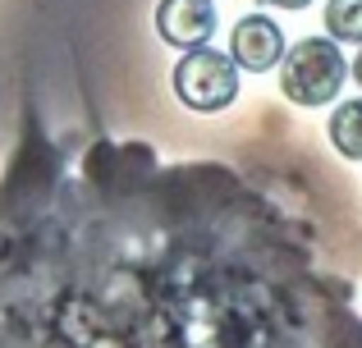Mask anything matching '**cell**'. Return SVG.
<instances>
[{
    "mask_svg": "<svg viewBox=\"0 0 362 348\" xmlns=\"http://www.w3.org/2000/svg\"><path fill=\"white\" fill-rule=\"evenodd\" d=\"M330 143H335L339 156L362 161V97L335 106V115H330Z\"/></svg>",
    "mask_w": 362,
    "mask_h": 348,
    "instance_id": "5",
    "label": "cell"
},
{
    "mask_svg": "<svg viewBox=\"0 0 362 348\" xmlns=\"http://www.w3.org/2000/svg\"><path fill=\"white\" fill-rule=\"evenodd\" d=\"M349 78V60L335 46V37H298L280 60V92L303 110L330 106Z\"/></svg>",
    "mask_w": 362,
    "mask_h": 348,
    "instance_id": "1",
    "label": "cell"
},
{
    "mask_svg": "<svg viewBox=\"0 0 362 348\" xmlns=\"http://www.w3.org/2000/svg\"><path fill=\"white\" fill-rule=\"evenodd\" d=\"M257 5H271V9H308L312 0H257Z\"/></svg>",
    "mask_w": 362,
    "mask_h": 348,
    "instance_id": "7",
    "label": "cell"
},
{
    "mask_svg": "<svg viewBox=\"0 0 362 348\" xmlns=\"http://www.w3.org/2000/svg\"><path fill=\"white\" fill-rule=\"evenodd\" d=\"M216 0H160L156 5V32L160 42L179 46V51H197L216 37Z\"/></svg>",
    "mask_w": 362,
    "mask_h": 348,
    "instance_id": "3",
    "label": "cell"
},
{
    "mask_svg": "<svg viewBox=\"0 0 362 348\" xmlns=\"http://www.w3.org/2000/svg\"><path fill=\"white\" fill-rule=\"evenodd\" d=\"M175 97L188 110H197V115H216V110L234 106V97H239V64H234V55L211 51V46L184 51V60L175 64Z\"/></svg>",
    "mask_w": 362,
    "mask_h": 348,
    "instance_id": "2",
    "label": "cell"
},
{
    "mask_svg": "<svg viewBox=\"0 0 362 348\" xmlns=\"http://www.w3.org/2000/svg\"><path fill=\"white\" fill-rule=\"evenodd\" d=\"M321 18L335 42H362V0H326Z\"/></svg>",
    "mask_w": 362,
    "mask_h": 348,
    "instance_id": "6",
    "label": "cell"
},
{
    "mask_svg": "<svg viewBox=\"0 0 362 348\" xmlns=\"http://www.w3.org/2000/svg\"><path fill=\"white\" fill-rule=\"evenodd\" d=\"M349 73H354V83H358V88H362V51H358V60L349 64Z\"/></svg>",
    "mask_w": 362,
    "mask_h": 348,
    "instance_id": "8",
    "label": "cell"
},
{
    "mask_svg": "<svg viewBox=\"0 0 362 348\" xmlns=\"http://www.w3.org/2000/svg\"><path fill=\"white\" fill-rule=\"evenodd\" d=\"M284 51H289V42H284L280 23H275V18H266V14L239 18V23H234V32H230V55H234V64L247 69V73L280 69Z\"/></svg>",
    "mask_w": 362,
    "mask_h": 348,
    "instance_id": "4",
    "label": "cell"
}]
</instances>
